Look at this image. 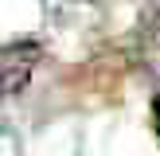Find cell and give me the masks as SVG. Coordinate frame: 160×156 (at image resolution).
I'll use <instances>...</instances> for the list:
<instances>
[{
  "mask_svg": "<svg viewBox=\"0 0 160 156\" xmlns=\"http://www.w3.org/2000/svg\"><path fill=\"white\" fill-rule=\"evenodd\" d=\"M39 43L35 39H20V43H8L4 55H0V74H4V94H16L23 82L31 78V70H35L39 62Z\"/></svg>",
  "mask_w": 160,
  "mask_h": 156,
  "instance_id": "6da1fadb",
  "label": "cell"
},
{
  "mask_svg": "<svg viewBox=\"0 0 160 156\" xmlns=\"http://www.w3.org/2000/svg\"><path fill=\"white\" fill-rule=\"evenodd\" d=\"M137 62L148 78L160 82V4L148 8L137 23Z\"/></svg>",
  "mask_w": 160,
  "mask_h": 156,
  "instance_id": "7a4b0ae2",
  "label": "cell"
},
{
  "mask_svg": "<svg viewBox=\"0 0 160 156\" xmlns=\"http://www.w3.org/2000/svg\"><path fill=\"white\" fill-rule=\"evenodd\" d=\"M152 125H156V133H160V94L152 98Z\"/></svg>",
  "mask_w": 160,
  "mask_h": 156,
  "instance_id": "3957f363",
  "label": "cell"
}]
</instances>
